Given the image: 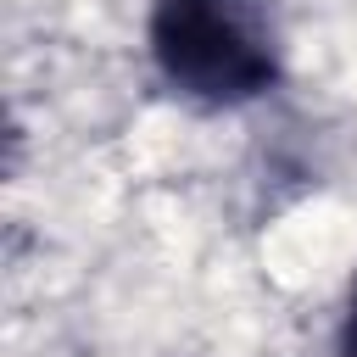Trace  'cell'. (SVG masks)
Returning a JSON list of instances; mask_svg holds the SVG:
<instances>
[{
  "label": "cell",
  "mask_w": 357,
  "mask_h": 357,
  "mask_svg": "<svg viewBox=\"0 0 357 357\" xmlns=\"http://www.w3.org/2000/svg\"><path fill=\"white\" fill-rule=\"evenodd\" d=\"M340 357H357V290H351V312H346V329H340Z\"/></svg>",
  "instance_id": "2"
},
{
  "label": "cell",
  "mask_w": 357,
  "mask_h": 357,
  "mask_svg": "<svg viewBox=\"0 0 357 357\" xmlns=\"http://www.w3.org/2000/svg\"><path fill=\"white\" fill-rule=\"evenodd\" d=\"M151 50L162 78L201 106L251 100L279 73L262 0H156Z\"/></svg>",
  "instance_id": "1"
}]
</instances>
